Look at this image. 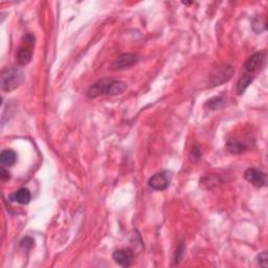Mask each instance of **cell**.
Instances as JSON below:
<instances>
[{
    "label": "cell",
    "mask_w": 268,
    "mask_h": 268,
    "mask_svg": "<svg viewBox=\"0 0 268 268\" xmlns=\"http://www.w3.org/2000/svg\"><path fill=\"white\" fill-rule=\"evenodd\" d=\"M233 75V68L228 65H223L215 68L214 72L210 74L209 82L213 86L221 85L223 83L228 81Z\"/></svg>",
    "instance_id": "277c9868"
},
{
    "label": "cell",
    "mask_w": 268,
    "mask_h": 268,
    "mask_svg": "<svg viewBox=\"0 0 268 268\" xmlns=\"http://www.w3.org/2000/svg\"><path fill=\"white\" fill-rule=\"evenodd\" d=\"M253 80V76L245 74H242L241 78L238 81L237 87H236V91H237V93L239 95L243 93L246 90V89H247V87L252 84Z\"/></svg>",
    "instance_id": "4fadbf2b"
},
{
    "label": "cell",
    "mask_w": 268,
    "mask_h": 268,
    "mask_svg": "<svg viewBox=\"0 0 268 268\" xmlns=\"http://www.w3.org/2000/svg\"><path fill=\"white\" fill-rule=\"evenodd\" d=\"M20 245L25 248V250H30V248L33 247L35 245V241L31 239L30 237H25L21 240Z\"/></svg>",
    "instance_id": "5bb4252c"
},
{
    "label": "cell",
    "mask_w": 268,
    "mask_h": 268,
    "mask_svg": "<svg viewBox=\"0 0 268 268\" xmlns=\"http://www.w3.org/2000/svg\"><path fill=\"white\" fill-rule=\"evenodd\" d=\"M17 162V154L15 151L11 149L3 150L0 154V163L5 167H12Z\"/></svg>",
    "instance_id": "8fae6325"
},
{
    "label": "cell",
    "mask_w": 268,
    "mask_h": 268,
    "mask_svg": "<svg viewBox=\"0 0 268 268\" xmlns=\"http://www.w3.org/2000/svg\"><path fill=\"white\" fill-rule=\"evenodd\" d=\"M226 149L233 154H241L246 150V146L236 139H229L226 143Z\"/></svg>",
    "instance_id": "7c38bea8"
},
{
    "label": "cell",
    "mask_w": 268,
    "mask_h": 268,
    "mask_svg": "<svg viewBox=\"0 0 268 268\" xmlns=\"http://www.w3.org/2000/svg\"><path fill=\"white\" fill-rule=\"evenodd\" d=\"M113 260L116 261L119 266L128 267L132 264L134 259V253L130 248H122V250L116 251L112 254Z\"/></svg>",
    "instance_id": "9c48e42d"
},
{
    "label": "cell",
    "mask_w": 268,
    "mask_h": 268,
    "mask_svg": "<svg viewBox=\"0 0 268 268\" xmlns=\"http://www.w3.org/2000/svg\"><path fill=\"white\" fill-rule=\"evenodd\" d=\"M127 89L125 82L112 79H102L99 80L89 87L87 95L90 99H94L100 95H118L123 93Z\"/></svg>",
    "instance_id": "6da1fadb"
},
{
    "label": "cell",
    "mask_w": 268,
    "mask_h": 268,
    "mask_svg": "<svg viewBox=\"0 0 268 268\" xmlns=\"http://www.w3.org/2000/svg\"><path fill=\"white\" fill-rule=\"evenodd\" d=\"M244 178L248 182L252 183L253 186L256 188H262L265 186V183H266L265 174L263 173V172H261L254 168L247 169L244 172Z\"/></svg>",
    "instance_id": "ba28073f"
},
{
    "label": "cell",
    "mask_w": 268,
    "mask_h": 268,
    "mask_svg": "<svg viewBox=\"0 0 268 268\" xmlns=\"http://www.w3.org/2000/svg\"><path fill=\"white\" fill-rule=\"evenodd\" d=\"M192 155H193V158L195 159V161H197V159H198L201 155V152L199 151L198 149V147H194V148L192 149Z\"/></svg>",
    "instance_id": "ac0fdd59"
},
{
    "label": "cell",
    "mask_w": 268,
    "mask_h": 268,
    "mask_svg": "<svg viewBox=\"0 0 268 268\" xmlns=\"http://www.w3.org/2000/svg\"><path fill=\"white\" fill-rule=\"evenodd\" d=\"M35 48V36L29 33L23 37L21 45L17 53V63L19 65H27L31 61Z\"/></svg>",
    "instance_id": "3957f363"
},
{
    "label": "cell",
    "mask_w": 268,
    "mask_h": 268,
    "mask_svg": "<svg viewBox=\"0 0 268 268\" xmlns=\"http://www.w3.org/2000/svg\"><path fill=\"white\" fill-rule=\"evenodd\" d=\"M267 260H268V257H267V253L264 252L262 253H260L258 258H257V262L260 266H263V267H267Z\"/></svg>",
    "instance_id": "2e32d148"
},
{
    "label": "cell",
    "mask_w": 268,
    "mask_h": 268,
    "mask_svg": "<svg viewBox=\"0 0 268 268\" xmlns=\"http://www.w3.org/2000/svg\"><path fill=\"white\" fill-rule=\"evenodd\" d=\"M23 74L17 67H11L1 73V89L2 91L10 92L21 84Z\"/></svg>",
    "instance_id": "7a4b0ae2"
},
{
    "label": "cell",
    "mask_w": 268,
    "mask_h": 268,
    "mask_svg": "<svg viewBox=\"0 0 268 268\" xmlns=\"http://www.w3.org/2000/svg\"><path fill=\"white\" fill-rule=\"evenodd\" d=\"M184 253V246L182 244H179L177 247V250H176V253H175V263L174 264H178V262H179L180 259L182 258V254Z\"/></svg>",
    "instance_id": "9a60e30c"
},
{
    "label": "cell",
    "mask_w": 268,
    "mask_h": 268,
    "mask_svg": "<svg viewBox=\"0 0 268 268\" xmlns=\"http://www.w3.org/2000/svg\"><path fill=\"white\" fill-rule=\"evenodd\" d=\"M264 62L263 53H256L251 56L244 64V74L253 76L261 69Z\"/></svg>",
    "instance_id": "52a82bcc"
},
{
    "label": "cell",
    "mask_w": 268,
    "mask_h": 268,
    "mask_svg": "<svg viewBox=\"0 0 268 268\" xmlns=\"http://www.w3.org/2000/svg\"><path fill=\"white\" fill-rule=\"evenodd\" d=\"M171 181L170 173L167 171L159 172L149 179V187L154 191H164L169 187Z\"/></svg>",
    "instance_id": "5b68a950"
},
{
    "label": "cell",
    "mask_w": 268,
    "mask_h": 268,
    "mask_svg": "<svg viewBox=\"0 0 268 268\" xmlns=\"http://www.w3.org/2000/svg\"><path fill=\"white\" fill-rule=\"evenodd\" d=\"M0 176H1L2 180H9L11 178V174L9 173L8 170H5V168H1L0 169Z\"/></svg>",
    "instance_id": "e0dca14e"
},
{
    "label": "cell",
    "mask_w": 268,
    "mask_h": 268,
    "mask_svg": "<svg viewBox=\"0 0 268 268\" xmlns=\"http://www.w3.org/2000/svg\"><path fill=\"white\" fill-rule=\"evenodd\" d=\"M139 61L137 55L134 54H123L119 58H117L112 62L111 69L112 70H120L125 68H129L134 65H136Z\"/></svg>",
    "instance_id": "8992f818"
},
{
    "label": "cell",
    "mask_w": 268,
    "mask_h": 268,
    "mask_svg": "<svg viewBox=\"0 0 268 268\" xmlns=\"http://www.w3.org/2000/svg\"><path fill=\"white\" fill-rule=\"evenodd\" d=\"M9 199L11 202H17L20 204H29L31 199V195L28 189L21 188L18 191H16V192L13 193L10 196Z\"/></svg>",
    "instance_id": "30bf717a"
}]
</instances>
